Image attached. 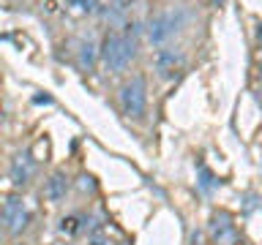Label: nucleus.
<instances>
[{
  "mask_svg": "<svg viewBox=\"0 0 262 245\" xmlns=\"http://www.w3.org/2000/svg\"><path fill=\"white\" fill-rule=\"evenodd\" d=\"M101 57H104V65L110 71H126L131 60L137 57V38L134 33H112V36L104 38V46H101Z\"/></svg>",
  "mask_w": 262,
  "mask_h": 245,
  "instance_id": "f257e3e1",
  "label": "nucleus"
},
{
  "mask_svg": "<svg viewBox=\"0 0 262 245\" xmlns=\"http://www.w3.org/2000/svg\"><path fill=\"white\" fill-rule=\"evenodd\" d=\"M120 106L128 117L139 120L145 114V106H147V87H145V79L142 77H134L128 79L126 85L120 87Z\"/></svg>",
  "mask_w": 262,
  "mask_h": 245,
  "instance_id": "f03ea898",
  "label": "nucleus"
},
{
  "mask_svg": "<svg viewBox=\"0 0 262 245\" xmlns=\"http://www.w3.org/2000/svg\"><path fill=\"white\" fill-rule=\"evenodd\" d=\"M183 22H186V14H183V11H169V14L156 16V19L150 22V30H147L150 44H156V46L167 44L169 38H175L178 33H180Z\"/></svg>",
  "mask_w": 262,
  "mask_h": 245,
  "instance_id": "7ed1b4c3",
  "label": "nucleus"
},
{
  "mask_svg": "<svg viewBox=\"0 0 262 245\" xmlns=\"http://www.w3.org/2000/svg\"><path fill=\"white\" fill-rule=\"evenodd\" d=\"M0 220L3 226L8 229V234H22L28 229V220H30V210L19 196H8L3 202V210H0Z\"/></svg>",
  "mask_w": 262,
  "mask_h": 245,
  "instance_id": "20e7f679",
  "label": "nucleus"
},
{
  "mask_svg": "<svg viewBox=\"0 0 262 245\" xmlns=\"http://www.w3.org/2000/svg\"><path fill=\"white\" fill-rule=\"evenodd\" d=\"M33 175H36V161H33V155L25 150V153H16L14 161H11V183L25 188L33 180Z\"/></svg>",
  "mask_w": 262,
  "mask_h": 245,
  "instance_id": "39448f33",
  "label": "nucleus"
},
{
  "mask_svg": "<svg viewBox=\"0 0 262 245\" xmlns=\"http://www.w3.org/2000/svg\"><path fill=\"white\" fill-rule=\"evenodd\" d=\"M210 240L216 245H235L237 234H235V226H232V220H229L227 212H219V215L210 220Z\"/></svg>",
  "mask_w": 262,
  "mask_h": 245,
  "instance_id": "423d86ee",
  "label": "nucleus"
},
{
  "mask_svg": "<svg viewBox=\"0 0 262 245\" xmlns=\"http://www.w3.org/2000/svg\"><path fill=\"white\" fill-rule=\"evenodd\" d=\"M156 68H159L161 77H178L180 68H183V55L175 52V49H164V52H159V57H156Z\"/></svg>",
  "mask_w": 262,
  "mask_h": 245,
  "instance_id": "0eeeda50",
  "label": "nucleus"
},
{
  "mask_svg": "<svg viewBox=\"0 0 262 245\" xmlns=\"http://www.w3.org/2000/svg\"><path fill=\"white\" fill-rule=\"evenodd\" d=\"M66 191H69V177H66L63 172H55V175L47 180V188H44L47 199L49 202H60V199H66Z\"/></svg>",
  "mask_w": 262,
  "mask_h": 245,
  "instance_id": "6e6552de",
  "label": "nucleus"
},
{
  "mask_svg": "<svg viewBox=\"0 0 262 245\" xmlns=\"http://www.w3.org/2000/svg\"><path fill=\"white\" fill-rule=\"evenodd\" d=\"M98 6H101V0H66V8L77 16L93 14V11H98Z\"/></svg>",
  "mask_w": 262,
  "mask_h": 245,
  "instance_id": "1a4fd4ad",
  "label": "nucleus"
},
{
  "mask_svg": "<svg viewBox=\"0 0 262 245\" xmlns=\"http://www.w3.org/2000/svg\"><path fill=\"white\" fill-rule=\"evenodd\" d=\"M82 229H85V218L82 215H66L60 220V234L63 237H77Z\"/></svg>",
  "mask_w": 262,
  "mask_h": 245,
  "instance_id": "9d476101",
  "label": "nucleus"
},
{
  "mask_svg": "<svg viewBox=\"0 0 262 245\" xmlns=\"http://www.w3.org/2000/svg\"><path fill=\"white\" fill-rule=\"evenodd\" d=\"M93 60H96V44L93 41H82V46H79V65L82 68H93Z\"/></svg>",
  "mask_w": 262,
  "mask_h": 245,
  "instance_id": "9b49d317",
  "label": "nucleus"
},
{
  "mask_svg": "<svg viewBox=\"0 0 262 245\" xmlns=\"http://www.w3.org/2000/svg\"><path fill=\"white\" fill-rule=\"evenodd\" d=\"M200 188H202L205 193H210L213 188H219V180L213 177V175H210V172L205 169V166H200Z\"/></svg>",
  "mask_w": 262,
  "mask_h": 245,
  "instance_id": "f8f14e48",
  "label": "nucleus"
},
{
  "mask_svg": "<svg viewBox=\"0 0 262 245\" xmlns=\"http://www.w3.org/2000/svg\"><path fill=\"white\" fill-rule=\"evenodd\" d=\"M90 245H112V240H110L106 232H96L93 237H90Z\"/></svg>",
  "mask_w": 262,
  "mask_h": 245,
  "instance_id": "ddd939ff",
  "label": "nucleus"
},
{
  "mask_svg": "<svg viewBox=\"0 0 262 245\" xmlns=\"http://www.w3.org/2000/svg\"><path fill=\"white\" fill-rule=\"evenodd\" d=\"M79 188H82V191H93V188H96L93 177H90V175H82V177H79Z\"/></svg>",
  "mask_w": 262,
  "mask_h": 245,
  "instance_id": "4468645a",
  "label": "nucleus"
},
{
  "mask_svg": "<svg viewBox=\"0 0 262 245\" xmlns=\"http://www.w3.org/2000/svg\"><path fill=\"white\" fill-rule=\"evenodd\" d=\"M210 3H213V6H221V3H224V0H210Z\"/></svg>",
  "mask_w": 262,
  "mask_h": 245,
  "instance_id": "2eb2a0df",
  "label": "nucleus"
},
{
  "mask_svg": "<svg viewBox=\"0 0 262 245\" xmlns=\"http://www.w3.org/2000/svg\"><path fill=\"white\" fill-rule=\"evenodd\" d=\"M259 85H262V68H259Z\"/></svg>",
  "mask_w": 262,
  "mask_h": 245,
  "instance_id": "dca6fc26",
  "label": "nucleus"
}]
</instances>
